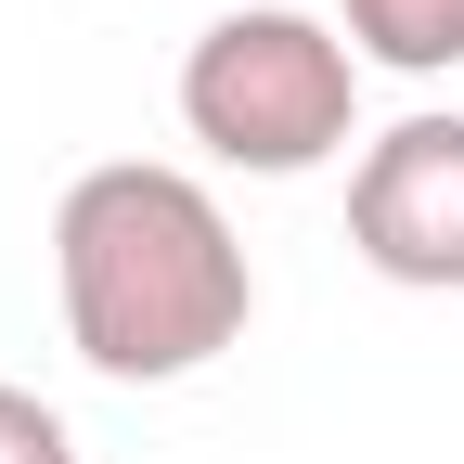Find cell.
Segmentation results:
<instances>
[{
  "label": "cell",
  "mask_w": 464,
  "mask_h": 464,
  "mask_svg": "<svg viewBox=\"0 0 464 464\" xmlns=\"http://www.w3.org/2000/svg\"><path fill=\"white\" fill-rule=\"evenodd\" d=\"M52 297H65V348L103 387H181L246 335L258 271L194 168L103 155L52 207Z\"/></svg>",
  "instance_id": "1"
},
{
  "label": "cell",
  "mask_w": 464,
  "mask_h": 464,
  "mask_svg": "<svg viewBox=\"0 0 464 464\" xmlns=\"http://www.w3.org/2000/svg\"><path fill=\"white\" fill-rule=\"evenodd\" d=\"M181 130L246 181H310L362 142V52L297 0H232L181 52Z\"/></svg>",
  "instance_id": "2"
},
{
  "label": "cell",
  "mask_w": 464,
  "mask_h": 464,
  "mask_svg": "<svg viewBox=\"0 0 464 464\" xmlns=\"http://www.w3.org/2000/svg\"><path fill=\"white\" fill-rule=\"evenodd\" d=\"M348 246L413 297H464V116L426 103L348 155Z\"/></svg>",
  "instance_id": "3"
},
{
  "label": "cell",
  "mask_w": 464,
  "mask_h": 464,
  "mask_svg": "<svg viewBox=\"0 0 464 464\" xmlns=\"http://www.w3.org/2000/svg\"><path fill=\"white\" fill-rule=\"evenodd\" d=\"M348 52L400 78H451L464 65V0H348Z\"/></svg>",
  "instance_id": "4"
},
{
  "label": "cell",
  "mask_w": 464,
  "mask_h": 464,
  "mask_svg": "<svg viewBox=\"0 0 464 464\" xmlns=\"http://www.w3.org/2000/svg\"><path fill=\"white\" fill-rule=\"evenodd\" d=\"M0 464H78L65 413H52L39 387H0Z\"/></svg>",
  "instance_id": "5"
}]
</instances>
